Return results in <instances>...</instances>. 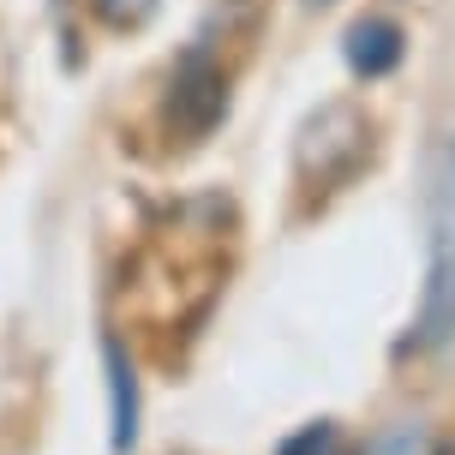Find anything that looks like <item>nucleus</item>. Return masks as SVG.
<instances>
[{"instance_id": "obj_1", "label": "nucleus", "mask_w": 455, "mask_h": 455, "mask_svg": "<svg viewBox=\"0 0 455 455\" xmlns=\"http://www.w3.org/2000/svg\"><path fill=\"white\" fill-rule=\"evenodd\" d=\"M455 336V132L426 156V294L413 318V347L437 354Z\"/></svg>"}, {"instance_id": "obj_2", "label": "nucleus", "mask_w": 455, "mask_h": 455, "mask_svg": "<svg viewBox=\"0 0 455 455\" xmlns=\"http://www.w3.org/2000/svg\"><path fill=\"white\" fill-rule=\"evenodd\" d=\"M371 156V120L354 102H330L299 126V174L312 186H341Z\"/></svg>"}, {"instance_id": "obj_3", "label": "nucleus", "mask_w": 455, "mask_h": 455, "mask_svg": "<svg viewBox=\"0 0 455 455\" xmlns=\"http://www.w3.org/2000/svg\"><path fill=\"white\" fill-rule=\"evenodd\" d=\"M222 120H228V72H222V60L210 54V36H198V43L180 54L174 78H168V126H174L186 144H198V138H210Z\"/></svg>"}, {"instance_id": "obj_4", "label": "nucleus", "mask_w": 455, "mask_h": 455, "mask_svg": "<svg viewBox=\"0 0 455 455\" xmlns=\"http://www.w3.org/2000/svg\"><path fill=\"white\" fill-rule=\"evenodd\" d=\"M102 365H108V443L114 455H132L138 443V371L132 360H126V341L102 336Z\"/></svg>"}, {"instance_id": "obj_5", "label": "nucleus", "mask_w": 455, "mask_h": 455, "mask_svg": "<svg viewBox=\"0 0 455 455\" xmlns=\"http://www.w3.org/2000/svg\"><path fill=\"white\" fill-rule=\"evenodd\" d=\"M402 48H408V36H402V24L395 19H360L354 30H347V43H341V54H347V67H354V78H389V72L402 67Z\"/></svg>"}, {"instance_id": "obj_6", "label": "nucleus", "mask_w": 455, "mask_h": 455, "mask_svg": "<svg viewBox=\"0 0 455 455\" xmlns=\"http://www.w3.org/2000/svg\"><path fill=\"white\" fill-rule=\"evenodd\" d=\"M275 455H341V432L330 419H312V426H299L294 437H282Z\"/></svg>"}, {"instance_id": "obj_7", "label": "nucleus", "mask_w": 455, "mask_h": 455, "mask_svg": "<svg viewBox=\"0 0 455 455\" xmlns=\"http://www.w3.org/2000/svg\"><path fill=\"white\" fill-rule=\"evenodd\" d=\"M96 19L114 24V30H138V24H150V12H156V0H91Z\"/></svg>"}]
</instances>
